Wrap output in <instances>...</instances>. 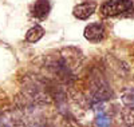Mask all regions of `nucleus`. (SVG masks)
<instances>
[{
	"mask_svg": "<svg viewBox=\"0 0 134 127\" xmlns=\"http://www.w3.org/2000/svg\"><path fill=\"white\" fill-rule=\"evenodd\" d=\"M122 118H124V122L127 127H134V110L125 107L122 111Z\"/></svg>",
	"mask_w": 134,
	"mask_h": 127,
	"instance_id": "9",
	"label": "nucleus"
},
{
	"mask_svg": "<svg viewBox=\"0 0 134 127\" xmlns=\"http://www.w3.org/2000/svg\"><path fill=\"white\" fill-rule=\"evenodd\" d=\"M134 4L131 0H107L100 5V14L105 18H114L133 12Z\"/></svg>",
	"mask_w": 134,
	"mask_h": 127,
	"instance_id": "2",
	"label": "nucleus"
},
{
	"mask_svg": "<svg viewBox=\"0 0 134 127\" xmlns=\"http://www.w3.org/2000/svg\"><path fill=\"white\" fill-rule=\"evenodd\" d=\"M97 9V3L95 2H85V3H81L74 7L72 9V14L76 19L79 20H86L88 19Z\"/></svg>",
	"mask_w": 134,
	"mask_h": 127,
	"instance_id": "5",
	"label": "nucleus"
},
{
	"mask_svg": "<svg viewBox=\"0 0 134 127\" xmlns=\"http://www.w3.org/2000/svg\"><path fill=\"white\" fill-rule=\"evenodd\" d=\"M78 56H75L72 59V55L67 54L66 55H60L55 59L50 68L52 70V72L58 76L59 80L64 83H70L75 79V66L78 64Z\"/></svg>",
	"mask_w": 134,
	"mask_h": 127,
	"instance_id": "1",
	"label": "nucleus"
},
{
	"mask_svg": "<svg viewBox=\"0 0 134 127\" xmlns=\"http://www.w3.org/2000/svg\"><path fill=\"white\" fill-rule=\"evenodd\" d=\"M51 11V3L48 0H36L32 5L31 14L32 16L38 20H44Z\"/></svg>",
	"mask_w": 134,
	"mask_h": 127,
	"instance_id": "6",
	"label": "nucleus"
},
{
	"mask_svg": "<svg viewBox=\"0 0 134 127\" xmlns=\"http://www.w3.org/2000/svg\"><path fill=\"white\" fill-rule=\"evenodd\" d=\"M121 100L125 107L134 110V88H126L121 94Z\"/></svg>",
	"mask_w": 134,
	"mask_h": 127,
	"instance_id": "8",
	"label": "nucleus"
},
{
	"mask_svg": "<svg viewBox=\"0 0 134 127\" xmlns=\"http://www.w3.org/2000/svg\"><path fill=\"white\" fill-rule=\"evenodd\" d=\"M43 35H44V28L42 26H39V24H35L34 27H31L27 31L26 40L28 43H36V42H39L43 38Z\"/></svg>",
	"mask_w": 134,
	"mask_h": 127,
	"instance_id": "7",
	"label": "nucleus"
},
{
	"mask_svg": "<svg viewBox=\"0 0 134 127\" xmlns=\"http://www.w3.org/2000/svg\"><path fill=\"white\" fill-rule=\"evenodd\" d=\"M90 91L93 95V103L95 102H103L107 99H111L114 96L109 83L102 78V75H94L90 82Z\"/></svg>",
	"mask_w": 134,
	"mask_h": 127,
	"instance_id": "3",
	"label": "nucleus"
},
{
	"mask_svg": "<svg viewBox=\"0 0 134 127\" xmlns=\"http://www.w3.org/2000/svg\"><path fill=\"white\" fill-rule=\"evenodd\" d=\"M85 38L91 43H99L105 38V27L100 23H91L85 28Z\"/></svg>",
	"mask_w": 134,
	"mask_h": 127,
	"instance_id": "4",
	"label": "nucleus"
}]
</instances>
